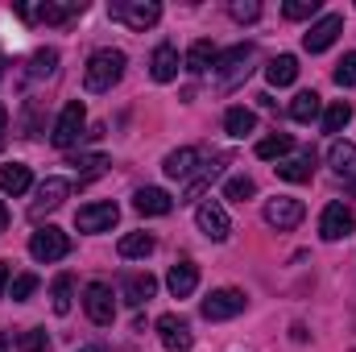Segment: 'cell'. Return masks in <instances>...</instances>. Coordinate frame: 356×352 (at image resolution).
<instances>
[{
  "instance_id": "obj_1",
  "label": "cell",
  "mask_w": 356,
  "mask_h": 352,
  "mask_svg": "<svg viewBox=\"0 0 356 352\" xmlns=\"http://www.w3.org/2000/svg\"><path fill=\"white\" fill-rule=\"evenodd\" d=\"M120 75H124V54L120 50H112V46H104V50H95L88 58V67H83V88L88 91H112L120 83Z\"/></svg>"
},
{
  "instance_id": "obj_2",
  "label": "cell",
  "mask_w": 356,
  "mask_h": 352,
  "mask_svg": "<svg viewBox=\"0 0 356 352\" xmlns=\"http://www.w3.org/2000/svg\"><path fill=\"white\" fill-rule=\"evenodd\" d=\"M108 17L129 25V29H137V33H145V29H154L162 21V4L158 0H112Z\"/></svg>"
},
{
  "instance_id": "obj_3",
  "label": "cell",
  "mask_w": 356,
  "mask_h": 352,
  "mask_svg": "<svg viewBox=\"0 0 356 352\" xmlns=\"http://www.w3.org/2000/svg\"><path fill=\"white\" fill-rule=\"evenodd\" d=\"M88 108H83V99H71L63 112H58V120H54V133H50V141H54V150H75L88 133Z\"/></svg>"
},
{
  "instance_id": "obj_4",
  "label": "cell",
  "mask_w": 356,
  "mask_h": 352,
  "mask_svg": "<svg viewBox=\"0 0 356 352\" xmlns=\"http://www.w3.org/2000/svg\"><path fill=\"white\" fill-rule=\"evenodd\" d=\"M253 58H257V50L249 46V42H241V46H232V50H224L220 58H216V79H220V88H236L241 79H249V71H253Z\"/></svg>"
},
{
  "instance_id": "obj_5",
  "label": "cell",
  "mask_w": 356,
  "mask_h": 352,
  "mask_svg": "<svg viewBox=\"0 0 356 352\" xmlns=\"http://www.w3.org/2000/svg\"><path fill=\"white\" fill-rule=\"evenodd\" d=\"M71 253V237L63 232V228H54V224H46V228H38L33 237H29V257L42 265L50 262H63Z\"/></svg>"
},
{
  "instance_id": "obj_6",
  "label": "cell",
  "mask_w": 356,
  "mask_h": 352,
  "mask_svg": "<svg viewBox=\"0 0 356 352\" xmlns=\"http://www.w3.org/2000/svg\"><path fill=\"white\" fill-rule=\"evenodd\" d=\"M245 307H249L245 290H236V286H224V290H211V294L203 298V319H211V323H224V319H236Z\"/></svg>"
},
{
  "instance_id": "obj_7",
  "label": "cell",
  "mask_w": 356,
  "mask_h": 352,
  "mask_svg": "<svg viewBox=\"0 0 356 352\" xmlns=\"http://www.w3.org/2000/svg\"><path fill=\"white\" fill-rule=\"evenodd\" d=\"M195 224H199V232H203L207 241H216V245L232 237V220H228V211H224L220 199H203V203L195 207Z\"/></svg>"
},
{
  "instance_id": "obj_8",
  "label": "cell",
  "mask_w": 356,
  "mask_h": 352,
  "mask_svg": "<svg viewBox=\"0 0 356 352\" xmlns=\"http://www.w3.org/2000/svg\"><path fill=\"white\" fill-rule=\"evenodd\" d=\"M83 311H88L91 323H99V328H108V323L116 319V303H112V286H108V282H88V290H83Z\"/></svg>"
},
{
  "instance_id": "obj_9",
  "label": "cell",
  "mask_w": 356,
  "mask_h": 352,
  "mask_svg": "<svg viewBox=\"0 0 356 352\" xmlns=\"http://www.w3.org/2000/svg\"><path fill=\"white\" fill-rule=\"evenodd\" d=\"M302 216H307L302 199L277 195V199H269V203H266V224H269V228H277V232H290V228H298V224H302Z\"/></svg>"
},
{
  "instance_id": "obj_10",
  "label": "cell",
  "mask_w": 356,
  "mask_h": 352,
  "mask_svg": "<svg viewBox=\"0 0 356 352\" xmlns=\"http://www.w3.org/2000/svg\"><path fill=\"white\" fill-rule=\"evenodd\" d=\"M356 232V216L344 207V203H327L323 216H319V237L323 241H348Z\"/></svg>"
},
{
  "instance_id": "obj_11",
  "label": "cell",
  "mask_w": 356,
  "mask_h": 352,
  "mask_svg": "<svg viewBox=\"0 0 356 352\" xmlns=\"http://www.w3.org/2000/svg\"><path fill=\"white\" fill-rule=\"evenodd\" d=\"M75 13H83V0H71V4H17V17L21 21H46V25H63L71 21Z\"/></svg>"
},
{
  "instance_id": "obj_12",
  "label": "cell",
  "mask_w": 356,
  "mask_h": 352,
  "mask_svg": "<svg viewBox=\"0 0 356 352\" xmlns=\"http://www.w3.org/2000/svg\"><path fill=\"white\" fill-rule=\"evenodd\" d=\"M340 33H344V17H340V13H327V17H319V21L302 33V46H307L311 54H323Z\"/></svg>"
},
{
  "instance_id": "obj_13",
  "label": "cell",
  "mask_w": 356,
  "mask_h": 352,
  "mask_svg": "<svg viewBox=\"0 0 356 352\" xmlns=\"http://www.w3.org/2000/svg\"><path fill=\"white\" fill-rule=\"evenodd\" d=\"M67 199H71V182H67V178H58V175H54V178H46V182L38 186V199L29 203V216H33V220H42L46 211L63 207Z\"/></svg>"
},
{
  "instance_id": "obj_14",
  "label": "cell",
  "mask_w": 356,
  "mask_h": 352,
  "mask_svg": "<svg viewBox=\"0 0 356 352\" xmlns=\"http://www.w3.org/2000/svg\"><path fill=\"white\" fill-rule=\"evenodd\" d=\"M116 220H120V207H116L112 199H104V203H83L79 216H75L79 232H108Z\"/></svg>"
},
{
  "instance_id": "obj_15",
  "label": "cell",
  "mask_w": 356,
  "mask_h": 352,
  "mask_svg": "<svg viewBox=\"0 0 356 352\" xmlns=\"http://www.w3.org/2000/svg\"><path fill=\"white\" fill-rule=\"evenodd\" d=\"M158 340H162V349H170V352H191V344H195L186 319H178V315H162L158 319Z\"/></svg>"
},
{
  "instance_id": "obj_16",
  "label": "cell",
  "mask_w": 356,
  "mask_h": 352,
  "mask_svg": "<svg viewBox=\"0 0 356 352\" xmlns=\"http://www.w3.org/2000/svg\"><path fill=\"white\" fill-rule=\"evenodd\" d=\"M199 170V150L195 145H182V150H170L162 158V175L166 178H195Z\"/></svg>"
},
{
  "instance_id": "obj_17",
  "label": "cell",
  "mask_w": 356,
  "mask_h": 352,
  "mask_svg": "<svg viewBox=\"0 0 356 352\" xmlns=\"http://www.w3.org/2000/svg\"><path fill=\"white\" fill-rule=\"evenodd\" d=\"M133 207H137L141 216H170V211H175V199H170L162 186H141V191L133 195Z\"/></svg>"
},
{
  "instance_id": "obj_18",
  "label": "cell",
  "mask_w": 356,
  "mask_h": 352,
  "mask_svg": "<svg viewBox=\"0 0 356 352\" xmlns=\"http://www.w3.org/2000/svg\"><path fill=\"white\" fill-rule=\"evenodd\" d=\"M311 175H315V154L311 150H298V154L277 162V178H286V182H311Z\"/></svg>"
},
{
  "instance_id": "obj_19",
  "label": "cell",
  "mask_w": 356,
  "mask_h": 352,
  "mask_svg": "<svg viewBox=\"0 0 356 352\" xmlns=\"http://www.w3.org/2000/svg\"><path fill=\"white\" fill-rule=\"evenodd\" d=\"M327 166L344 178V182H353L356 178V145L353 141H340V137H336V141L327 145Z\"/></svg>"
},
{
  "instance_id": "obj_20",
  "label": "cell",
  "mask_w": 356,
  "mask_h": 352,
  "mask_svg": "<svg viewBox=\"0 0 356 352\" xmlns=\"http://www.w3.org/2000/svg\"><path fill=\"white\" fill-rule=\"evenodd\" d=\"M120 290H124V303H129V307H141V303H149V298H154L158 278H154V273H124Z\"/></svg>"
},
{
  "instance_id": "obj_21",
  "label": "cell",
  "mask_w": 356,
  "mask_h": 352,
  "mask_svg": "<svg viewBox=\"0 0 356 352\" xmlns=\"http://www.w3.org/2000/svg\"><path fill=\"white\" fill-rule=\"evenodd\" d=\"M166 286H170V294H175V298L195 294V286H199V265H195V262L170 265V273H166Z\"/></svg>"
},
{
  "instance_id": "obj_22",
  "label": "cell",
  "mask_w": 356,
  "mask_h": 352,
  "mask_svg": "<svg viewBox=\"0 0 356 352\" xmlns=\"http://www.w3.org/2000/svg\"><path fill=\"white\" fill-rule=\"evenodd\" d=\"M149 75H154V83H170V79H178V50L170 46V42H162V46L154 50Z\"/></svg>"
},
{
  "instance_id": "obj_23",
  "label": "cell",
  "mask_w": 356,
  "mask_h": 352,
  "mask_svg": "<svg viewBox=\"0 0 356 352\" xmlns=\"http://www.w3.org/2000/svg\"><path fill=\"white\" fill-rule=\"evenodd\" d=\"M216 58H220V50H216L207 38H199V42L186 50V58H182V63H186V71H191V75H207V71L216 67Z\"/></svg>"
},
{
  "instance_id": "obj_24",
  "label": "cell",
  "mask_w": 356,
  "mask_h": 352,
  "mask_svg": "<svg viewBox=\"0 0 356 352\" xmlns=\"http://www.w3.org/2000/svg\"><path fill=\"white\" fill-rule=\"evenodd\" d=\"M29 182H33V175H29L25 162H4V166H0V191H4V195H25Z\"/></svg>"
},
{
  "instance_id": "obj_25",
  "label": "cell",
  "mask_w": 356,
  "mask_h": 352,
  "mask_svg": "<svg viewBox=\"0 0 356 352\" xmlns=\"http://www.w3.org/2000/svg\"><path fill=\"white\" fill-rule=\"evenodd\" d=\"M266 79H269V88H290L298 79V58L294 54H277L266 67Z\"/></svg>"
},
{
  "instance_id": "obj_26",
  "label": "cell",
  "mask_w": 356,
  "mask_h": 352,
  "mask_svg": "<svg viewBox=\"0 0 356 352\" xmlns=\"http://www.w3.org/2000/svg\"><path fill=\"white\" fill-rule=\"evenodd\" d=\"M224 129H228V137H249L257 129V112L253 108H228L224 112Z\"/></svg>"
},
{
  "instance_id": "obj_27",
  "label": "cell",
  "mask_w": 356,
  "mask_h": 352,
  "mask_svg": "<svg viewBox=\"0 0 356 352\" xmlns=\"http://www.w3.org/2000/svg\"><path fill=\"white\" fill-rule=\"evenodd\" d=\"M319 108H323V99H319L315 91H298V95L290 99V116H294L298 125H311V120L319 116Z\"/></svg>"
},
{
  "instance_id": "obj_28",
  "label": "cell",
  "mask_w": 356,
  "mask_h": 352,
  "mask_svg": "<svg viewBox=\"0 0 356 352\" xmlns=\"http://www.w3.org/2000/svg\"><path fill=\"white\" fill-rule=\"evenodd\" d=\"M120 257L124 262H133V257H149L154 253V237L149 232H129V237H120Z\"/></svg>"
},
{
  "instance_id": "obj_29",
  "label": "cell",
  "mask_w": 356,
  "mask_h": 352,
  "mask_svg": "<svg viewBox=\"0 0 356 352\" xmlns=\"http://www.w3.org/2000/svg\"><path fill=\"white\" fill-rule=\"evenodd\" d=\"M50 298H54V315H71V307H75V278H71V273L54 278Z\"/></svg>"
},
{
  "instance_id": "obj_30",
  "label": "cell",
  "mask_w": 356,
  "mask_h": 352,
  "mask_svg": "<svg viewBox=\"0 0 356 352\" xmlns=\"http://www.w3.org/2000/svg\"><path fill=\"white\" fill-rule=\"evenodd\" d=\"M224 162H228V158H224V154H216V162H207L211 170H203L199 178H191V186L182 191V199H178V203H195V199H199V195H203V191L211 186V178L220 175V166H224Z\"/></svg>"
},
{
  "instance_id": "obj_31",
  "label": "cell",
  "mask_w": 356,
  "mask_h": 352,
  "mask_svg": "<svg viewBox=\"0 0 356 352\" xmlns=\"http://www.w3.org/2000/svg\"><path fill=\"white\" fill-rule=\"evenodd\" d=\"M290 150H294V141H290L286 133H273V137H261V141H257V158H266V162L290 158Z\"/></svg>"
},
{
  "instance_id": "obj_32",
  "label": "cell",
  "mask_w": 356,
  "mask_h": 352,
  "mask_svg": "<svg viewBox=\"0 0 356 352\" xmlns=\"http://www.w3.org/2000/svg\"><path fill=\"white\" fill-rule=\"evenodd\" d=\"M348 120H353V104L348 99H336L323 112V133H340V129H348Z\"/></svg>"
},
{
  "instance_id": "obj_33",
  "label": "cell",
  "mask_w": 356,
  "mask_h": 352,
  "mask_svg": "<svg viewBox=\"0 0 356 352\" xmlns=\"http://www.w3.org/2000/svg\"><path fill=\"white\" fill-rule=\"evenodd\" d=\"M257 195V182L249 175H236L224 182V199H232V203H245V199H253Z\"/></svg>"
},
{
  "instance_id": "obj_34",
  "label": "cell",
  "mask_w": 356,
  "mask_h": 352,
  "mask_svg": "<svg viewBox=\"0 0 356 352\" xmlns=\"http://www.w3.org/2000/svg\"><path fill=\"white\" fill-rule=\"evenodd\" d=\"M17 352H50V336L42 328H25L17 336Z\"/></svg>"
},
{
  "instance_id": "obj_35",
  "label": "cell",
  "mask_w": 356,
  "mask_h": 352,
  "mask_svg": "<svg viewBox=\"0 0 356 352\" xmlns=\"http://www.w3.org/2000/svg\"><path fill=\"white\" fill-rule=\"evenodd\" d=\"M71 166H75V175H79V178H95V175H104L108 158H104V154H79Z\"/></svg>"
},
{
  "instance_id": "obj_36",
  "label": "cell",
  "mask_w": 356,
  "mask_h": 352,
  "mask_svg": "<svg viewBox=\"0 0 356 352\" xmlns=\"http://www.w3.org/2000/svg\"><path fill=\"white\" fill-rule=\"evenodd\" d=\"M54 67H58V54H54V50H38V54L29 58V75H33V79L54 75Z\"/></svg>"
},
{
  "instance_id": "obj_37",
  "label": "cell",
  "mask_w": 356,
  "mask_h": 352,
  "mask_svg": "<svg viewBox=\"0 0 356 352\" xmlns=\"http://www.w3.org/2000/svg\"><path fill=\"white\" fill-rule=\"evenodd\" d=\"M282 13H286L290 21H307V17H319V0H286Z\"/></svg>"
},
{
  "instance_id": "obj_38",
  "label": "cell",
  "mask_w": 356,
  "mask_h": 352,
  "mask_svg": "<svg viewBox=\"0 0 356 352\" xmlns=\"http://www.w3.org/2000/svg\"><path fill=\"white\" fill-rule=\"evenodd\" d=\"M332 79H336L340 88H356V50H353V54H344V58L336 63V71H332Z\"/></svg>"
},
{
  "instance_id": "obj_39",
  "label": "cell",
  "mask_w": 356,
  "mask_h": 352,
  "mask_svg": "<svg viewBox=\"0 0 356 352\" xmlns=\"http://www.w3.org/2000/svg\"><path fill=\"white\" fill-rule=\"evenodd\" d=\"M228 13H232V21L249 25V21H257V17H261V4H257V0H232V4H228Z\"/></svg>"
},
{
  "instance_id": "obj_40",
  "label": "cell",
  "mask_w": 356,
  "mask_h": 352,
  "mask_svg": "<svg viewBox=\"0 0 356 352\" xmlns=\"http://www.w3.org/2000/svg\"><path fill=\"white\" fill-rule=\"evenodd\" d=\"M33 290H38V278H33V273H21V278H13V298H17V303H25Z\"/></svg>"
},
{
  "instance_id": "obj_41",
  "label": "cell",
  "mask_w": 356,
  "mask_h": 352,
  "mask_svg": "<svg viewBox=\"0 0 356 352\" xmlns=\"http://www.w3.org/2000/svg\"><path fill=\"white\" fill-rule=\"evenodd\" d=\"M4 133H8V108L0 104V145H4Z\"/></svg>"
},
{
  "instance_id": "obj_42",
  "label": "cell",
  "mask_w": 356,
  "mask_h": 352,
  "mask_svg": "<svg viewBox=\"0 0 356 352\" xmlns=\"http://www.w3.org/2000/svg\"><path fill=\"white\" fill-rule=\"evenodd\" d=\"M4 286H8V262H0V298H4Z\"/></svg>"
},
{
  "instance_id": "obj_43",
  "label": "cell",
  "mask_w": 356,
  "mask_h": 352,
  "mask_svg": "<svg viewBox=\"0 0 356 352\" xmlns=\"http://www.w3.org/2000/svg\"><path fill=\"white\" fill-rule=\"evenodd\" d=\"M8 228V207H4V199H0V232Z\"/></svg>"
},
{
  "instance_id": "obj_44",
  "label": "cell",
  "mask_w": 356,
  "mask_h": 352,
  "mask_svg": "<svg viewBox=\"0 0 356 352\" xmlns=\"http://www.w3.org/2000/svg\"><path fill=\"white\" fill-rule=\"evenodd\" d=\"M348 191H353V195H356V178H353V182H348Z\"/></svg>"
},
{
  "instance_id": "obj_45",
  "label": "cell",
  "mask_w": 356,
  "mask_h": 352,
  "mask_svg": "<svg viewBox=\"0 0 356 352\" xmlns=\"http://www.w3.org/2000/svg\"><path fill=\"white\" fill-rule=\"evenodd\" d=\"M79 352H104V349H79Z\"/></svg>"
},
{
  "instance_id": "obj_46",
  "label": "cell",
  "mask_w": 356,
  "mask_h": 352,
  "mask_svg": "<svg viewBox=\"0 0 356 352\" xmlns=\"http://www.w3.org/2000/svg\"><path fill=\"white\" fill-rule=\"evenodd\" d=\"M0 352H8V344H4V340H0Z\"/></svg>"
},
{
  "instance_id": "obj_47",
  "label": "cell",
  "mask_w": 356,
  "mask_h": 352,
  "mask_svg": "<svg viewBox=\"0 0 356 352\" xmlns=\"http://www.w3.org/2000/svg\"><path fill=\"white\" fill-rule=\"evenodd\" d=\"M0 67H4V58H0Z\"/></svg>"
}]
</instances>
